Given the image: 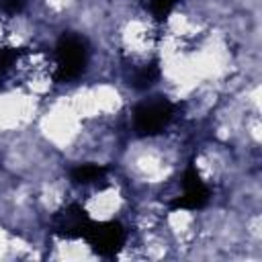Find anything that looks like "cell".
I'll return each mask as SVG.
<instances>
[{"label": "cell", "instance_id": "1", "mask_svg": "<svg viewBox=\"0 0 262 262\" xmlns=\"http://www.w3.org/2000/svg\"><path fill=\"white\" fill-rule=\"evenodd\" d=\"M88 66L86 41L76 33H63L55 45V80L70 82L82 76Z\"/></svg>", "mask_w": 262, "mask_h": 262}, {"label": "cell", "instance_id": "2", "mask_svg": "<svg viewBox=\"0 0 262 262\" xmlns=\"http://www.w3.org/2000/svg\"><path fill=\"white\" fill-rule=\"evenodd\" d=\"M174 113H176V106L162 96H154L149 100L139 102L133 111V125L137 135L154 137L162 133L172 123Z\"/></svg>", "mask_w": 262, "mask_h": 262}, {"label": "cell", "instance_id": "3", "mask_svg": "<svg viewBox=\"0 0 262 262\" xmlns=\"http://www.w3.org/2000/svg\"><path fill=\"white\" fill-rule=\"evenodd\" d=\"M82 239H86V244L92 248L94 254L102 258H113L125 246L127 233L119 221H92L90 219Z\"/></svg>", "mask_w": 262, "mask_h": 262}, {"label": "cell", "instance_id": "4", "mask_svg": "<svg viewBox=\"0 0 262 262\" xmlns=\"http://www.w3.org/2000/svg\"><path fill=\"white\" fill-rule=\"evenodd\" d=\"M90 223L88 211L80 203H70L61 207L51 217V233L61 239H80Z\"/></svg>", "mask_w": 262, "mask_h": 262}, {"label": "cell", "instance_id": "5", "mask_svg": "<svg viewBox=\"0 0 262 262\" xmlns=\"http://www.w3.org/2000/svg\"><path fill=\"white\" fill-rule=\"evenodd\" d=\"M182 194L176 196L172 203H170V209L172 211H178V209H184V211H199L203 209L209 199H211V190L209 186L203 182L199 170L190 164L186 170H184V176H182Z\"/></svg>", "mask_w": 262, "mask_h": 262}, {"label": "cell", "instance_id": "6", "mask_svg": "<svg viewBox=\"0 0 262 262\" xmlns=\"http://www.w3.org/2000/svg\"><path fill=\"white\" fill-rule=\"evenodd\" d=\"M108 168L100 166V164H80L76 168H72L70 178L74 184H92L96 180H102L106 176Z\"/></svg>", "mask_w": 262, "mask_h": 262}, {"label": "cell", "instance_id": "7", "mask_svg": "<svg viewBox=\"0 0 262 262\" xmlns=\"http://www.w3.org/2000/svg\"><path fill=\"white\" fill-rule=\"evenodd\" d=\"M158 78H160V66H158V61L154 59V61L141 66V68L131 76V82H129V84H131L133 88H137V90H145V88L154 86V84L158 82Z\"/></svg>", "mask_w": 262, "mask_h": 262}, {"label": "cell", "instance_id": "8", "mask_svg": "<svg viewBox=\"0 0 262 262\" xmlns=\"http://www.w3.org/2000/svg\"><path fill=\"white\" fill-rule=\"evenodd\" d=\"M178 0H149V10L156 20H166L170 12L176 8Z\"/></svg>", "mask_w": 262, "mask_h": 262}, {"label": "cell", "instance_id": "9", "mask_svg": "<svg viewBox=\"0 0 262 262\" xmlns=\"http://www.w3.org/2000/svg\"><path fill=\"white\" fill-rule=\"evenodd\" d=\"M23 55V49L18 47H2L0 49V78L16 63V59Z\"/></svg>", "mask_w": 262, "mask_h": 262}, {"label": "cell", "instance_id": "10", "mask_svg": "<svg viewBox=\"0 0 262 262\" xmlns=\"http://www.w3.org/2000/svg\"><path fill=\"white\" fill-rule=\"evenodd\" d=\"M0 8L8 14H16L25 8V0H0Z\"/></svg>", "mask_w": 262, "mask_h": 262}]
</instances>
